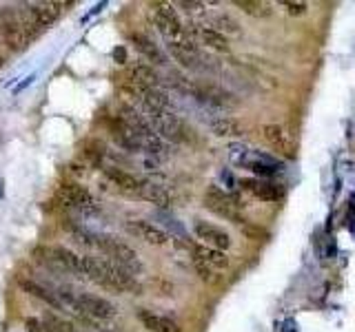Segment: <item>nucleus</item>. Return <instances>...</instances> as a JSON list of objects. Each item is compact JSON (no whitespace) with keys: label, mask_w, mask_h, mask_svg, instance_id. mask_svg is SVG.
<instances>
[{"label":"nucleus","mask_w":355,"mask_h":332,"mask_svg":"<svg viewBox=\"0 0 355 332\" xmlns=\"http://www.w3.org/2000/svg\"><path fill=\"white\" fill-rule=\"evenodd\" d=\"M85 261V274L100 283V286L118 290V292H134L140 295V283L129 270H125L123 266H118L111 259H100V257H82Z\"/></svg>","instance_id":"f257e3e1"},{"label":"nucleus","mask_w":355,"mask_h":332,"mask_svg":"<svg viewBox=\"0 0 355 332\" xmlns=\"http://www.w3.org/2000/svg\"><path fill=\"white\" fill-rule=\"evenodd\" d=\"M151 16H154V23L158 27V31H160L167 42H191L189 34L182 27L180 18H178L175 9L167 3H151Z\"/></svg>","instance_id":"f03ea898"},{"label":"nucleus","mask_w":355,"mask_h":332,"mask_svg":"<svg viewBox=\"0 0 355 332\" xmlns=\"http://www.w3.org/2000/svg\"><path fill=\"white\" fill-rule=\"evenodd\" d=\"M96 246L107 255L111 261H116L118 266H123L125 270L134 272V270H143V261L138 259V253L127 246L125 242L116 240L111 235H96Z\"/></svg>","instance_id":"7ed1b4c3"},{"label":"nucleus","mask_w":355,"mask_h":332,"mask_svg":"<svg viewBox=\"0 0 355 332\" xmlns=\"http://www.w3.org/2000/svg\"><path fill=\"white\" fill-rule=\"evenodd\" d=\"M0 34H3V40L12 51H25L32 40L23 29L18 12L12 7H3V12H0Z\"/></svg>","instance_id":"20e7f679"},{"label":"nucleus","mask_w":355,"mask_h":332,"mask_svg":"<svg viewBox=\"0 0 355 332\" xmlns=\"http://www.w3.org/2000/svg\"><path fill=\"white\" fill-rule=\"evenodd\" d=\"M71 306L76 308L80 315H85L93 321H105L116 315L114 303L98 297V295H87V292H80V295L73 297Z\"/></svg>","instance_id":"39448f33"},{"label":"nucleus","mask_w":355,"mask_h":332,"mask_svg":"<svg viewBox=\"0 0 355 332\" xmlns=\"http://www.w3.org/2000/svg\"><path fill=\"white\" fill-rule=\"evenodd\" d=\"M149 120H151V129L156 131V136L160 138V140L184 142L186 127H184V122L175 116V113L160 111V113H154V116H149Z\"/></svg>","instance_id":"423d86ee"},{"label":"nucleus","mask_w":355,"mask_h":332,"mask_svg":"<svg viewBox=\"0 0 355 332\" xmlns=\"http://www.w3.org/2000/svg\"><path fill=\"white\" fill-rule=\"evenodd\" d=\"M231 155H233V162L240 166H247L249 170H254V173L260 177H271L280 170V164L276 159H271L269 155L254 153L251 149H233Z\"/></svg>","instance_id":"0eeeda50"},{"label":"nucleus","mask_w":355,"mask_h":332,"mask_svg":"<svg viewBox=\"0 0 355 332\" xmlns=\"http://www.w3.org/2000/svg\"><path fill=\"white\" fill-rule=\"evenodd\" d=\"M204 204H207L209 211H213L216 215L224 217V220H231L233 224H245V220L238 213V204L233 202V197H229L227 193H222L218 186H211L207 195H204Z\"/></svg>","instance_id":"6e6552de"},{"label":"nucleus","mask_w":355,"mask_h":332,"mask_svg":"<svg viewBox=\"0 0 355 332\" xmlns=\"http://www.w3.org/2000/svg\"><path fill=\"white\" fill-rule=\"evenodd\" d=\"M193 233L202 242V246H209V248H216V251L227 253L229 246H231L229 233L222 231L220 226L209 224V222H195L193 224Z\"/></svg>","instance_id":"1a4fd4ad"},{"label":"nucleus","mask_w":355,"mask_h":332,"mask_svg":"<svg viewBox=\"0 0 355 332\" xmlns=\"http://www.w3.org/2000/svg\"><path fill=\"white\" fill-rule=\"evenodd\" d=\"M262 138L267 144L278 151L280 155L284 157H295V142L291 138V133H289L284 127L280 125H267L262 127Z\"/></svg>","instance_id":"9d476101"},{"label":"nucleus","mask_w":355,"mask_h":332,"mask_svg":"<svg viewBox=\"0 0 355 332\" xmlns=\"http://www.w3.org/2000/svg\"><path fill=\"white\" fill-rule=\"evenodd\" d=\"M189 93H193L198 100L216 104V107H233V104H236V100H233L229 91H224L222 87L211 82H191Z\"/></svg>","instance_id":"9b49d317"},{"label":"nucleus","mask_w":355,"mask_h":332,"mask_svg":"<svg viewBox=\"0 0 355 332\" xmlns=\"http://www.w3.org/2000/svg\"><path fill=\"white\" fill-rule=\"evenodd\" d=\"M127 231L136 235L138 240H143L151 246H164L169 244V233L162 231L158 224H151V222H145V220H136V222H127Z\"/></svg>","instance_id":"f8f14e48"},{"label":"nucleus","mask_w":355,"mask_h":332,"mask_svg":"<svg viewBox=\"0 0 355 332\" xmlns=\"http://www.w3.org/2000/svg\"><path fill=\"white\" fill-rule=\"evenodd\" d=\"M47 261L56 264L58 268L69 270L73 274H85V261H82V257L73 251L64 248V246H53V248L47 251Z\"/></svg>","instance_id":"ddd939ff"},{"label":"nucleus","mask_w":355,"mask_h":332,"mask_svg":"<svg viewBox=\"0 0 355 332\" xmlns=\"http://www.w3.org/2000/svg\"><path fill=\"white\" fill-rule=\"evenodd\" d=\"M167 49L175 58V62H180L184 69H200L202 53L198 51V47L193 42H167Z\"/></svg>","instance_id":"4468645a"},{"label":"nucleus","mask_w":355,"mask_h":332,"mask_svg":"<svg viewBox=\"0 0 355 332\" xmlns=\"http://www.w3.org/2000/svg\"><path fill=\"white\" fill-rule=\"evenodd\" d=\"M58 197L62 204L73 206V208H91L93 206L91 193L80 184H62L58 188Z\"/></svg>","instance_id":"2eb2a0df"},{"label":"nucleus","mask_w":355,"mask_h":332,"mask_svg":"<svg viewBox=\"0 0 355 332\" xmlns=\"http://www.w3.org/2000/svg\"><path fill=\"white\" fill-rule=\"evenodd\" d=\"M138 319H140V324H143L147 330H151V332H180V326H178L173 319L164 317V315H158V312H154V310L140 308Z\"/></svg>","instance_id":"dca6fc26"},{"label":"nucleus","mask_w":355,"mask_h":332,"mask_svg":"<svg viewBox=\"0 0 355 332\" xmlns=\"http://www.w3.org/2000/svg\"><path fill=\"white\" fill-rule=\"evenodd\" d=\"M240 184L245 191L256 195L258 199H265V202H276V199L282 197V188L267 182V179H242Z\"/></svg>","instance_id":"f3484780"},{"label":"nucleus","mask_w":355,"mask_h":332,"mask_svg":"<svg viewBox=\"0 0 355 332\" xmlns=\"http://www.w3.org/2000/svg\"><path fill=\"white\" fill-rule=\"evenodd\" d=\"M60 7L58 3H40V5H32L29 7V14L34 18V23L38 29H47L51 27L56 21L60 18Z\"/></svg>","instance_id":"a211bd4d"},{"label":"nucleus","mask_w":355,"mask_h":332,"mask_svg":"<svg viewBox=\"0 0 355 332\" xmlns=\"http://www.w3.org/2000/svg\"><path fill=\"white\" fill-rule=\"evenodd\" d=\"M132 42L136 44V49L145 55V58L149 62H154V64H167V55L160 51V47H158L151 38H147L143 34H132Z\"/></svg>","instance_id":"6ab92c4d"},{"label":"nucleus","mask_w":355,"mask_h":332,"mask_svg":"<svg viewBox=\"0 0 355 332\" xmlns=\"http://www.w3.org/2000/svg\"><path fill=\"white\" fill-rule=\"evenodd\" d=\"M193 257H198L200 261H204L213 270H224L229 268V257L227 253L216 251V248H209V246H195L193 248Z\"/></svg>","instance_id":"aec40b11"},{"label":"nucleus","mask_w":355,"mask_h":332,"mask_svg":"<svg viewBox=\"0 0 355 332\" xmlns=\"http://www.w3.org/2000/svg\"><path fill=\"white\" fill-rule=\"evenodd\" d=\"M138 195L143 197V199H147L149 204H156L158 208H167V206L171 204V195H169V191H167L164 186L154 184V182H143V184H140Z\"/></svg>","instance_id":"412c9836"},{"label":"nucleus","mask_w":355,"mask_h":332,"mask_svg":"<svg viewBox=\"0 0 355 332\" xmlns=\"http://www.w3.org/2000/svg\"><path fill=\"white\" fill-rule=\"evenodd\" d=\"M18 286H21L25 292H29L32 297H36V299H40V301H45V303H49V306H53V308H62V301L56 297V295H51L49 290L47 288H42L40 283H36L34 279H27V277H18Z\"/></svg>","instance_id":"4be33fe9"},{"label":"nucleus","mask_w":355,"mask_h":332,"mask_svg":"<svg viewBox=\"0 0 355 332\" xmlns=\"http://www.w3.org/2000/svg\"><path fill=\"white\" fill-rule=\"evenodd\" d=\"M129 82H134L140 89H158V84H160V75H158L154 66L138 64L132 69V80Z\"/></svg>","instance_id":"5701e85b"},{"label":"nucleus","mask_w":355,"mask_h":332,"mask_svg":"<svg viewBox=\"0 0 355 332\" xmlns=\"http://www.w3.org/2000/svg\"><path fill=\"white\" fill-rule=\"evenodd\" d=\"M105 175L114 184H118L120 188H123V191H127V193H138L140 191V184H143L136 175L127 173V170H123V168H116V166H107L105 168Z\"/></svg>","instance_id":"b1692460"},{"label":"nucleus","mask_w":355,"mask_h":332,"mask_svg":"<svg viewBox=\"0 0 355 332\" xmlns=\"http://www.w3.org/2000/svg\"><path fill=\"white\" fill-rule=\"evenodd\" d=\"M195 34H198V38L202 40V44H207L209 49L213 51H229V40L224 38L222 34H218L216 29H211V27H198L195 29Z\"/></svg>","instance_id":"393cba45"},{"label":"nucleus","mask_w":355,"mask_h":332,"mask_svg":"<svg viewBox=\"0 0 355 332\" xmlns=\"http://www.w3.org/2000/svg\"><path fill=\"white\" fill-rule=\"evenodd\" d=\"M114 138H116V142L123 149H127V151H143L140 149V140H138V136L136 133L129 129V127H125L123 122H120L118 118H116V122H114Z\"/></svg>","instance_id":"a878e982"},{"label":"nucleus","mask_w":355,"mask_h":332,"mask_svg":"<svg viewBox=\"0 0 355 332\" xmlns=\"http://www.w3.org/2000/svg\"><path fill=\"white\" fill-rule=\"evenodd\" d=\"M211 131L216 133L218 138H240L242 133V127H240V122L238 120H233V118H218V120H213L211 122Z\"/></svg>","instance_id":"bb28decb"},{"label":"nucleus","mask_w":355,"mask_h":332,"mask_svg":"<svg viewBox=\"0 0 355 332\" xmlns=\"http://www.w3.org/2000/svg\"><path fill=\"white\" fill-rule=\"evenodd\" d=\"M238 9H242L247 16H254V18H269L273 14L269 3H260V0H238L236 3Z\"/></svg>","instance_id":"cd10ccee"},{"label":"nucleus","mask_w":355,"mask_h":332,"mask_svg":"<svg viewBox=\"0 0 355 332\" xmlns=\"http://www.w3.org/2000/svg\"><path fill=\"white\" fill-rule=\"evenodd\" d=\"M211 29H216L224 38H227V36H240V23L236 21V18L227 16V14H220V16L213 18V27H211Z\"/></svg>","instance_id":"c85d7f7f"},{"label":"nucleus","mask_w":355,"mask_h":332,"mask_svg":"<svg viewBox=\"0 0 355 332\" xmlns=\"http://www.w3.org/2000/svg\"><path fill=\"white\" fill-rule=\"evenodd\" d=\"M193 266H195V270H198V274H200V279H204V281H216V270L213 268H209L207 264L204 261H200L198 257H193Z\"/></svg>","instance_id":"c756f323"},{"label":"nucleus","mask_w":355,"mask_h":332,"mask_svg":"<svg viewBox=\"0 0 355 332\" xmlns=\"http://www.w3.org/2000/svg\"><path fill=\"white\" fill-rule=\"evenodd\" d=\"M280 7H282L284 12L291 14V16H304L306 12H309V5H306V3H291V0H284V3H280Z\"/></svg>","instance_id":"7c9ffc66"},{"label":"nucleus","mask_w":355,"mask_h":332,"mask_svg":"<svg viewBox=\"0 0 355 332\" xmlns=\"http://www.w3.org/2000/svg\"><path fill=\"white\" fill-rule=\"evenodd\" d=\"M25 328H27V332H49V330H47V326L42 324V321L36 319V317L25 319Z\"/></svg>","instance_id":"2f4dec72"},{"label":"nucleus","mask_w":355,"mask_h":332,"mask_svg":"<svg viewBox=\"0 0 355 332\" xmlns=\"http://www.w3.org/2000/svg\"><path fill=\"white\" fill-rule=\"evenodd\" d=\"M114 58H116V60H120V62H125V49H123V47L114 51Z\"/></svg>","instance_id":"473e14b6"},{"label":"nucleus","mask_w":355,"mask_h":332,"mask_svg":"<svg viewBox=\"0 0 355 332\" xmlns=\"http://www.w3.org/2000/svg\"><path fill=\"white\" fill-rule=\"evenodd\" d=\"M0 195H3V179H0Z\"/></svg>","instance_id":"72a5a7b5"},{"label":"nucleus","mask_w":355,"mask_h":332,"mask_svg":"<svg viewBox=\"0 0 355 332\" xmlns=\"http://www.w3.org/2000/svg\"><path fill=\"white\" fill-rule=\"evenodd\" d=\"M5 64V60H3V55H0V66H3Z\"/></svg>","instance_id":"f704fd0d"}]
</instances>
